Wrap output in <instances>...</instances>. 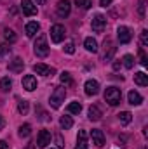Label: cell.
Here are the masks:
<instances>
[{"label":"cell","instance_id":"1","mask_svg":"<svg viewBox=\"0 0 148 149\" xmlns=\"http://www.w3.org/2000/svg\"><path fill=\"white\" fill-rule=\"evenodd\" d=\"M33 52L38 57H45L49 54V45H47V37L45 35H38L35 43H33Z\"/></svg>","mask_w":148,"mask_h":149},{"label":"cell","instance_id":"2","mask_svg":"<svg viewBox=\"0 0 148 149\" xmlns=\"http://www.w3.org/2000/svg\"><path fill=\"white\" fill-rule=\"evenodd\" d=\"M65 95H66V90H65V87H56V88H54V92L51 94V99H49L51 106H52L54 109L61 108V104L65 102Z\"/></svg>","mask_w":148,"mask_h":149},{"label":"cell","instance_id":"3","mask_svg":"<svg viewBox=\"0 0 148 149\" xmlns=\"http://www.w3.org/2000/svg\"><path fill=\"white\" fill-rule=\"evenodd\" d=\"M120 99H122V92H120V88H117V87H108V88L105 90V101H106L110 106H117V104H120Z\"/></svg>","mask_w":148,"mask_h":149},{"label":"cell","instance_id":"4","mask_svg":"<svg viewBox=\"0 0 148 149\" xmlns=\"http://www.w3.org/2000/svg\"><path fill=\"white\" fill-rule=\"evenodd\" d=\"M65 35H66V30H65L63 24H54L51 28V40L54 43H61L65 40Z\"/></svg>","mask_w":148,"mask_h":149},{"label":"cell","instance_id":"5","mask_svg":"<svg viewBox=\"0 0 148 149\" xmlns=\"http://www.w3.org/2000/svg\"><path fill=\"white\" fill-rule=\"evenodd\" d=\"M91 26H92V30H94L96 33H103L105 28H106V17H105L103 14H96V16L92 17Z\"/></svg>","mask_w":148,"mask_h":149},{"label":"cell","instance_id":"6","mask_svg":"<svg viewBox=\"0 0 148 149\" xmlns=\"http://www.w3.org/2000/svg\"><path fill=\"white\" fill-rule=\"evenodd\" d=\"M117 38H118L120 43H129L131 38H132V33L127 26H118L117 28Z\"/></svg>","mask_w":148,"mask_h":149},{"label":"cell","instance_id":"7","mask_svg":"<svg viewBox=\"0 0 148 149\" xmlns=\"http://www.w3.org/2000/svg\"><path fill=\"white\" fill-rule=\"evenodd\" d=\"M21 10L25 16H35L37 14V5L33 0H21Z\"/></svg>","mask_w":148,"mask_h":149},{"label":"cell","instance_id":"8","mask_svg":"<svg viewBox=\"0 0 148 149\" xmlns=\"http://www.w3.org/2000/svg\"><path fill=\"white\" fill-rule=\"evenodd\" d=\"M70 10H72L70 0H59L58 2V16L59 17H68L70 16Z\"/></svg>","mask_w":148,"mask_h":149},{"label":"cell","instance_id":"9","mask_svg":"<svg viewBox=\"0 0 148 149\" xmlns=\"http://www.w3.org/2000/svg\"><path fill=\"white\" fill-rule=\"evenodd\" d=\"M47 144H51V132L49 130H40L37 137V146L40 149L47 148Z\"/></svg>","mask_w":148,"mask_h":149},{"label":"cell","instance_id":"10","mask_svg":"<svg viewBox=\"0 0 148 149\" xmlns=\"http://www.w3.org/2000/svg\"><path fill=\"white\" fill-rule=\"evenodd\" d=\"M23 88L28 90V92H33L37 88V78L33 74H26L23 76Z\"/></svg>","mask_w":148,"mask_h":149},{"label":"cell","instance_id":"11","mask_svg":"<svg viewBox=\"0 0 148 149\" xmlns=\"http://www.w3.org/2000/svg\"><path fill=\"white\" fill-rule=\"evenodd\" d=\"M91 137H92V144H94L96 148H103V144H105V135H103L101 130H98V128L91 130Z\"/></svg>","mask_w":148,"mask_h":149},{"label":"cell","instance_id":"12","mask_svg":"<svg viewBox=\"0 0 148 149\" xmlns=\"http://www.w3.org/2000/svg\"><path fill=\"white\" fill-rule=\"evenodd\" d=\"M33 71H35L37 74H44V76H49V74H54V73H56V70H54V68L45 66V64H42V63L33 64Z\"/></svg>","mask_w":148,"mask_h":149},{"label":"cell","instance_id":"13","mask_svg":"<svg viewBox=\"0 0 148 149\" xmlns=\"http://www.w3.org/2000/svg\"><path fill=\"white\" fill-rule=\"evenodd\" d=\"M84 88H85V94L87 95H96L99 92V83L96 80H87L85 85H84Z\"/></svg>","mask_w":148,"mask_h":149},{"label":"cell","instance_id":"14","mask_svg":"<svg viewBox=\"0 0 148 149\" xmlns=\"http://www.w3.org/2000/svg\"><path fill=\"white\" fill-rule=\"evenodd\" d=\"M23 66H25L23 59H21V57H14V59L11 61V64H9V70H11L12 73H21V71H23Z\"/></svg>","mask_w":148,"mask_h":149},{"label":"cell","instance_id":"15","mask_svg":"<svg viewBox=\"0 0 148 149\" xmlns=\"http://www.w3.org/2000/svg\"><path fill=\"white\" fill-rule=\"evenodd\" d=\"M40 30V24H38L37 21H32V23H28L26 24V28H25V31H26V37L33 38L37 35V31Z\"/></svg>","mask_w":148,"mask_h":149},{"label":"cell","instance_id":"16","mask_svg":"<svg viewBox=\"0 0 148 149\" xmlns=\"http://www.w3.org/2000/svg\"><path fill=\"white\" fill-rule=\"evenodd\" d=\"M75 149H87V134L84 130L78 132V137H77V146Z\"/></svg>","mask_w":148,"mask_h":149},{"label":"cell","instance_id":"17","mask_svg":"<svg viewBox=\"0 0 148 149\" xmlns=\"http://www.w3.org/2000/svg\"><path fill=\"white\" fill-rule=\"evenodd\" d=\"M127 99H129V104H132V106H140V104L143 102V97H141L136 90H131L129 95H127Z\"/></svg>","mask_w":148,"mask_h":149},{"label":"cell","instance_id":"18","mask_svg":"<svg viewBox=\"0 0 148 149\" xmlns=\"http://www.w3.org/2000/svg\"><path fill=\"white\" fill-rule=\"evenodd\" d=\"M105 47H108V50H105V52H103L101 59H103V61H110L111 56L115 54V47H113V43H111L110 40H106V42H105Z\"/></svg>","mask_w":148,"mask_h":149},{"label":"cell","instance_id":"19","mask_svg":"<svg viewBox=\"0 0 148 149\" xmlns=\"http://www.w3.org/2000/svg\"><path fill=\"white\" fill-rule=\"evenodd\" d=\"M101 116H103V113H101V109L98 106H91L89 108V120L91 121H98V120H101Z\"/></svg>","mask_w":148,"mask_h":149},{"label":"cell","instance_id":"20","mask_svg":"<svg viewBox=\"0 0 148 149\" xmlns=\"http://www.w3.org/2000/svg\"><path fill=\"white\" fill-rule=\"evenodd\" d=\"M134 81L140 85V87H147L148 85V74L145 71H140V73L134 74Z\"/></svg>","mask_w":148,"mask_h":149},{"label":"cell","instance_id":"21","mask_svg":"<svg viewBox=\"0 0 148 149\" xmlns=\"http://www.w3.org/2000/svg\"><path fill=\"white\" fill-rule=\"evenodd\" d=\"M84 45H85V49H87L89 52H98V42L92 37L85 38V40H84Z\"/></svg>","mask_w":148,"mask_h":149},{"label":"cell","instance_id":"22","mask_svg":"<svg viewBox=\"0 0 148 149\" xmlns=\"http://www.w3.org/2000/svg\"><path fill=\"white\" fill-rule=\"evenodd\" d=\"M18 134H19L21 139H26V137H30V134H32V127H30L28 123H25V125L19 127V132H18Z\"/></svg>","mask_w":148,"mask_h":149},{"label":"cell","instance_id":"23","mask_svg":"<svg viewBox=\"0 0 148 149\" xmlns=\"http://www.w3.org/2000/svg\"><path fill=\"white\" fill-rule=\"evenodd\" d=\"M11 87H12V80H11L9 76H4V78L0 80V88H2L4 92H9Z\"/></svg>","mask_w":148,"mask_h":149},{"label":"cell","instance_id":"24","mask_svg":"<svg viewBox=\"0 0 148 149\" xmlns=\"http://www.w3.org/2000/svg\"><path fill=\"white\" fill-rule=\"evenodd\" d=\"M59 125H61V128L68 130V128H72V127H73V120H72L70 116H61V120H59Z\"/></svg>","mask_w":148,"mask_h":149},{"label":"cell","instance_id":"25","mask_svg":"<svg viewBox=\"0 0 148 149\" xmlns=\"http://www.w3.org/2000/svg\"><path fill=\"white\" fill-rule=\"evenodd\" d=\"M4 38H5V42H9V43H14L18 37H16V33L12 31V30H9V28H5L4 30Z\"/></svg>","mask_w":148,"mask_h":149},{"label":"cell","instance_id":"26","mask_svg":"<svg viewBox=\"0 0 148 149\" xmlns=\"http://www.w3.org/2000/svg\"><path fill=\"white\" fill-rule=\"evenodd\" d=\"M118 120H120L122 125H129L131 120H132V114H131L129 111H122L120 114H118Z\"/></svg>","mask_w":148,"mask_h":149},{"label":"cell","instance_id":"27","mask_svg":"<svg viewBox=\"0 0 148 149\" xmlns=\"http://www.w3.org/2000/svg\"><path fill=\"white\" fill-rule=\"evenodd\" d=\"M80 111H82V104H80V102H77V101L72 102V104L68 106V113H70V114H78Z\"/></svg>","mask_w":148,"mask_h":149},{"label":"cell","instance_id":"28","mask_svg":"<svg viewBox=\"0 0 148 149\" xmlns=\"http://www.w3.org/2000/svg\"><path fill=\"white\" fill-rule=\"evenodd\" d=\"M122 64L127 68V70H131L132 66H134V57L131 56V54H127V56H124V59H122Z\"/></svg>","mask_w":148,"mask_h":149},{"label":"cell","instance_id":"29","mask_svg":"<svg viewBox=\"0 0 148 149\" xmlns=\"http://www.w3.org/2000/svg\"><path fill=\"white\" fill-rule=\"evenodd\" d=\"M30 109V104H28V101H19V104H18V111L21 113V114H26Z\"/></svg>","mask_w":148,"mask_h":149},{"label":"cell","instance_id":"30","mask_svg":"<svg viewBox=\"0 0 148 149\" xmlns=\"http://www.w3.org/2000/svg\"><path fill=\"white\" fill-rule=\"evenodd\" d=\"M11 54V47L9 45H0V61L2 59H7Z\"/></svg>","mask_w":148,"mask_h":149},{"label":"cell","instance_id":"31","mask_svg":"<svg viewBox=\"0 0 148 149\" xmlns=\"http://www.w3.org/2000/svg\"><path fill=\"white\" fill-rule=\"evenodd\" d=\"M59 80H61V83H65V85H70L72 83V76L68 71H63V73L59 74Z\"/></svg>","mask_w":148,"mask_h":149},{"label":"cell","instance_id":"32","mask_svg":"<svg viewBox=\"0 0 148 149\" xmlns=\"http://www.w3.org/2000/svg\"><path fill=\"white\" fill-rule=\"evenodd\" d=\"M75 3L78 7H82V9H91V5H92L91 0H75Z\"/></svg>","mask_w":148,"mask_h":149},{"label":"cell","instance_id":"33","mask_svg":"<svg viewBox=\"0 0 148 149\" xmlns=\"http://www.w3.org/2000/svg\"><path fill=\"white\" fill-rule=\"evenodd\" d=\"M140 59H141L140 63H141L143 66H148V57H147V54H145V50H143V47L140 49Z\"/></svg>","mask_w":148,"mask_h":149},{"label":"cell","instance_id":"34","mask_svg":"<svg viewBox=\"0 0 148 149\" xmlns=\"http://www.w3.org/2000/svg\"><path fill=\"white\" fill-rule=\"evenodd\" d=\"M141 47H143V49L148 47V31H147V30H143V31H141Z\"/></svg>","mask_w":148,"mask_h":149},{"label":"cell","instance_id":"35","mask_svg":"<svg viewBox=\"0 0 148 149\" xmlns=\"http://www.w3.org/2000/svg\"><path fill=\"white\" fill-rule=\"evenodd\" d=\"M65 52H66V54H73L75 52V45L72 43V42H68V43L65 45Z\"/></svg>","mask_w":148,"mask_h":149},{"label":"cell","instance_id":"36","mask_svg":"<svg viewBox=\"0 0 148 149\" xmlns=\"http://www.w3.org/2000/svg\"><path fill=\"white\" fill-rule=\"evenodd\" d=\"M56 144H58V148H59V149H61V148H65V142H63V137H61L59 134L56 135Z\"/></svg>","mask_w":148,"mask_h":149},{"label":"cell","instance_id":"37","mask_svg":"<svg viewBox=\"0 0 148 149\" xmlns=\"http://www.w3.org/2000/svg\"><path fill=\"white\" fill-rule=\"evenodd\" d=\"M138 10H140V16H145V3H143V2L140 3V9H138Z\"/></svg>","mask_w":148,"mask_h":149},{"label":"cell","instance_id":"38","mask_svg":"<svg viewBox=\"0 0 148 149\" xmlns=\"http://www.w3.org/2000/svg\"><path fill=\"white\" fill-rule=\"evenodd\" d=\"M120 66H122V63H120V61H115V63H113V70H115V71H117V70H120Z\"/></svg>","mask_w":148,"mask_h":149},{"label":"cell","instance_id":"39","mask_svg":"<svg viewBox=\"0 0 148 149\" xmlns=\"http://www.w3.org/2000/svg\"><path fill=\"white\" fill-rule=\"evenodd\" d=\"M0 149H9V144L5 141H0Z\"/></svg>","mask_w":148,"mask_h":149},{"label":"cell","instance_id":"40","mask_svg":"<svg viewBox=\"0 0 148 149\" xmlns=\"http://www.w3.org/2000/svg\"><path fill=\"white\" fill-rule=\"evenodd\" d=\"M99 2H101V5H103V7H106V5H110L113 0H99Z\"/></svg>","mask_w":148,"mask_h":149},{"label":"cell","instance_id":"41","mask_svg":"<svg viewBox=\"0 0 148 149\" xmlns=\"http://www.w3.org/2000/svg\"><path fill=\"white\" fill-rule=\"evenodd\" d=\"M4 125H5V121H4V118H2V116H0V130H2V128H4Z\"/></svg>","mask_w":148,"mask_h":149},{"label":"cell","instance_id":"42","mask_svg":"<svg viewBox=\"0 0 148 149\" xmlns=\"http://www.w3.org/2000/svg\"><path fill=\"white\" fill-rule=\"evenodd\" d=\"M35 2H37L38 5H44V3H45V2H47V0H35Z\"/></svg>","mask_w":148,"mask_h":149}]
</instances>
